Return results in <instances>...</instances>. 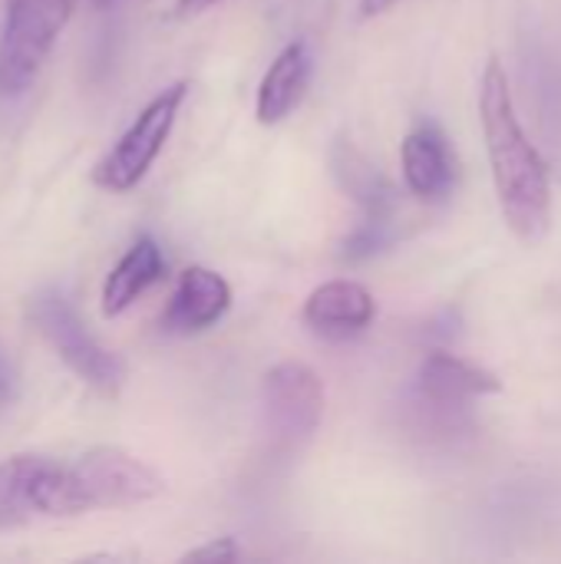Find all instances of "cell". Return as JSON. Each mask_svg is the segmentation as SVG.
<instances>
[{"mask_svg": "<svg viewBox=\"0 0 561 564\" xmlns=\"http://www.w3.org/2000/svg\"><path fill=\"white\" fill-rule=\"evenodd\" d=\"M479 119L503 218L519 241L539 245L552 228V175L516 116L509 76L499 56H489L483 73Z\"/></svg>", "mask_w": 561, "mask_h": 564, "instance_id": "obj_1", "label": "cell"}, {"mask_svg": "<svg viewBox=\"0 0 561 564\" xmlns=\"http://www.w3.org/2000/svg\"><path fill=\"white\" fill-rule=\"evenodd\" d=\"M162 476L116 446H96L73 466L46 459L36 486L33 509L46 519L83 516L93 509H129L162 496Z\"/></svg>", "mask_w": 561, "mask_h": 564, "instance_id": "obj_2", "label": "cell"}, {"mask_svg": "<svg viewBox=\"0 0 561 564\" xmlns=\"http://www.w3.org/2000/svg\"><path fill=\"white\" fill-rule=\"evenodd\" d=\"M26 317L36 327V334L60 354V360L79 380H86L99 393H109V397L119 393V387L126 380V364L86 330L73 301L60 288L40 291L26 304Z\"/></svg>", "mask_w": 561, "mask_h": 564, "instance_id": "obj_3", "label": "cell"}, {"mask_svg": "<svg viewBox=\"0 0 561 564\" xmlns=\"http://www.w3.org/2000/svg\"><path fill=\"white\" fill-rule=\"evenodd\" d=\"M76 0H7L0 33V96L26 93L43 69L60 30L69 23Z\"/></svg>", "mask_w": 561, "mask_h": 564, "instance_id": "obj_4", "label": "cell"}, {"mask_svg": "<svg viewBox=\"0 0 561 564\" xmlns=\"http://www.w3.org/2000/svg\"><path fill=\"white\" fill-rule=\"evenodd\" d=\"M324 420V383L301 360L274 364L261 380V426L278 453L304 449Z\"/></svg>", "mask_w": 561, "mask_h": 564, "instance_id": "obj_5", "label": "cell"}, {"mask_svg": "<svg viewBox=\"0 0 561 564\" xmlns=\"http://www.w3.org/2000/svg\"><path fill=\"white\" fill-rule=\"evenodd\" d=\"M188 96V83L179 79L172 83L169 89H162L159 96H152L142 112L136 116V122L122 132V139L106 152V159L96 165L93 172V182L106 192H129L136 188L145 172L152 169V162L159 159L172 126H175V116L182 109Z\"/></svg>", "mask_w": 561, "mask_h": 564, "instance_id": "obj_6", "label": "cell"}, {"mask_svg": "<svg viewBox=\"0 0 561 564\" xmlns=\"http://www.w3.org/2000/svg\"><path fill=\"white\" fill-rule=\"evenodd\" d=\"M331 172L337 185L360 205L367 225L393 228L397 221V188L393 182L370 162L350 139H337L331 145Z\"/></svg>", "mask_w": 561, "mask_h": 564, "instance_id": "obj_7", "label": "cell"}, {"mask_svg": "<svg viewBox=\"0 0 561 564\" xmlns=\"http://www.w3.org/2000/svg\"><path fill=\"white\" fill-rule=\"evenodd\" d=\"M231 307V288L228 281L202 264H192L182 271L179 288L162 314V327L169 334H198L215 327Z\"/></svg>", "mask_w": 561, "mask_h": 564, "instance_id": "obj_8", "label": "cell"}, {"mask_svg": "<svg viewBox=\"0 0 561 564\" xmlns=\"http://www.w3.org/2000/svg\"><path fill=\"white\" fill-rule=\"evenodd\" d=\"M374 317H377L374 294L360 281H347V278L314 288L311 297L304 301V324L334 340L364 334L374 324Z\"/></svg>", "mask_w": 561, "mask_h": 564, "instance_id": "obj_9", "label": "cell"}, {"mask_svg": "<svg viewBox=\"0 0 561 564\" xmlns=\"http://www.w3.org/2000/svg\"><path fill=\"white\" fill-rule=\"evenodd\" d=\"M417 387L427 403L443 406V410H460L476 397H489V393L503 390V383L493 370H486L473 360H463L456 354H446V350H436L420 364Z\"/></svg>", "mask_w": 561, "mask_h": 564, "instance_id": "obj_10", "label": "cell"}, {"mask_svg": "<svg viewBox=\"0 0 561 564\" xmlns=\"http://www.w3.org/2000/svg\"><path fill=\"white\" fill-rule=\"evenodd\" d=\"M403 178L407 188L423 198V202H440L453 192L456 182V162L446 145V135L433 122H420L417 129L407 132L403 149Z\"/></svg>", "mask_w": 561, "mask_h": 564, "instance_id": "obj_11", "label": "cell"}, {"mask_svg": "<svg viewBox=\"0 0 561 564\" xmlns=\"http://www.w3.org/2000/svg\"><path fill=\"white\" fill-rule=\"evenodd\" d=\"M308 83H311V50L304 40H294L274 56V63L268 66L258 86V102H255L258 122L278 126L281 119H288L301 106Z\"/></svg>", "mask_w": 561, "mask_h": 564, "instance_id": "obj_12", "label": "cell"}, {"mask_svg": "<svg viewBox=\"0 0 561 564\" xmlns=\"http://www.w3.org/2000/svg\"><path fill=\"white\" fill-rule=\"evenodd\" d=\"M165 274V261H162V248L145 235L139 238L109 271L106 284H103V314L106 317H119L122 311H129L142 291H149L159 278Z\"/></svg>", "mask_w": 561, "mask_h": 564, "instance_id": "obj_13", "label": "cell"}, {"mask_svg": "<svg viewBox=\"0 0 561 564\" xmlns=\"http://www.w3.org/2000/svg\"><path fill=\"white\" fill-rule=\"evenodd\" d=\"M43 466H46V456H36V453L10 456L0 463V529L26 525L36 516L33 486Z\"/></svg>", "mask_w": 561, "mask_h": 564, "instance_id": "obj_14", "label": "cell"}, {"mask_svg": "<svg viewBox=\"0 0 561 564\" xmlns=\"http://www.w3.org/2000/svg\"><path fill=\"white\" fill-rule=\"evenodd\" d=\"M238 558H241V549L235 545V539H215V542H208V545H202V549L188 552L182 562L228 564V562H238Z\"/></svg>", "mask_w": 561, "mask_h": 564, "instance_id": "obj_15", "label": "cell"}, {"mask_svg": "<svg viewBox=\"0 0 561 564\" xmlns=\"http://www.w3.org/2000/svg\"><path fill=\"white\" fill-rule=\"evenodd\" d=\"M13 400V373L7 367V360L0 357V410Z\"/></svg>", "mask_w": 561, "mask_h": 564, "instance_id": "obj_16", "label": "cell"}, {"mask_svg": "<svg viewBox=\"0 0 561 564\" xmlns=\"http://www.w3.org/2000/svg\"><path fill=\"white\" fill-rule=\"evenodd\" d=\"M215 3H222V0H179L175 3V13L179 17H195V13H202V10H208Z\"/></svg>", "mask_w": 561, "mask_h": 564, "instance_id": "obj_17", "label": "cell"}, {"mask_svg": "<svg viewBox=\"0 0 561 564\" xmlns=\"http://www.w3.org/2000/svg\"><path fill=\"white\" fill-rule=\"evenodd\" d=\"M397 0H360V17H380L393 7Z\"/></svg>", "mask_w": 561, "mask_h": 564, "instance_id": "obj_18", "label": "cell"}, {"mask_svg": "<svg viewBox=\"0 0 561 564\" xmlns=\"http://www.w3.org/2000/svg\"><path fill=\"white\" fill-rule=\"evenodd\" d=\"M112 3H119V0H93V7H99V10H106V7H112Z\"/></svg>", "mask_w": 561, "mask_h": 564, "instance_id": "obj_19", "label": "cell"}]
</instances>
